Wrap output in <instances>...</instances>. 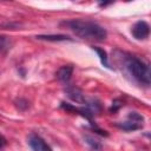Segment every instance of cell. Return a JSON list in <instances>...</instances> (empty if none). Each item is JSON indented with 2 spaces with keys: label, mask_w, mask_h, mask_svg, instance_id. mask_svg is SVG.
Here are the masks:
<instances>
[{
  "label": "cell",
  "mask_w": 151,
  "mask_h": 151,
  "mask_svg": "<svg viewBox=\"0 0 151 151\" xmlns=\"http://www.w3.org/2000/svg\"><path fill=\"white\" fill-rule=\"evenodd\" d=\"M6 144H7V140H6V138H5L2 134H0V149H1V147H4Z\"/></svg>",
  "instance_id": "16"
},
{
  "label": "cell",
  "mask_w": 151,
  "mask_h": 151,
  "mask_svg": "<svg viewBox=\"0 0 151 151\" xmlns=\"http://www.w3.org/2000/svg\"><path fill=\"white\" fill-rule=\"evenodd\" d=\"M27 140H28V145L33 151H52V149L46 144V142L35 133H31Z\"/></svg>",
  "instance_id": "4"
},
{
  "label": "cell",
  "mask_w": 151,
  "mask_h": 151,
  "mask_svg": "<svg viewBox=\"0 0 151 151\" xmlns=\"http://www.w3.org/2000/svg\"><path fill=\"white\" fill-rule=\"evenodd\" d=\"M85 140H86V143L93 149V150H97V151H99V150H101V147H103V145H101V143L98 140V139H96L94 137H91V136H85Z\"/></svg>",
  "instance_id": "10"
},
{
  "label": "cell",
  "mask_w": 151,
  "mask_h": 151,
  "mask_svg": "<svg viewBox=\"0 0 151 151\" xmlns=\"http://www.w3.org/2000/svg\"><path fill=\"white\" fill-rule=\"evenodd\" d=\"M117 126L125 130V131H133V130H138L142 127V124L134 123V122H124V123H117Z\"/></svg>",
  "instance_id": "8"
},
{
  "label": "cell",
  "mask_w": 151,
  "mask_h": 151,
  "mask_svg": "<svg viewBox=\"0 0 151 151\" xmlns=\"http://www.w3.org/2000/svg\"><path fill=\"white\" fill-rule=\"evenodd\" d=\"M5 45H6V37L0 35V51L5 47Z\"/></svg>",
  "instance_id": "15"
},
{
  "label": "cell",
  "mask_w": 151,
  "mask_h": 151,
  "mask_svg": "<svg viewBox=\"0 0 151 151\" xmlns=\"http://www.w3.org/2000/svg\"><path fill=\"white\" fill-rule=\"evenodd\" d=\"M122 105H123L122 100H119V99H114V100H113V103H112V106H111L110 111H111V112H116L119 107H122Z\"/></svg>",
  "instance_id": "14"
},
{
  "label": "cell",
  "mask_w": 151,
  "mask_h": 151,
  "mask_svg": "<svg viewBox=\"0 0 151 151\" xmlns=\"http://www.w3.org/2000/svg\"><path fill=\"white\" fill-rule=\"evenodd\" d=\"M131 32H132V35L138 40L146 39L149 37V34H150V26H149V24L146 21L140 20V21H137L133 25Z\"/></svg>",
  "instance_id": "3"
},
{
  "label": "cell",
  "mask_w": 151,
  "mask_h": 151,
  "mask_svg": "<svg viewBox=\"0 0 151 151\" xmlns=\"http://www.w3.org/2000/svg\"><path fill=\"white\" fill-rule=\"evenodd\" d=\"M73 73V67L71 65H65V66H61L58 71H57V79L63 81V83H66L71 79V76Z\"/></svg>",
  "instance_id": "6"
},
{
  "label": "cell",
  "mask_w": 151,
  "mask_h": 151,
  "mask_svg": "<svg viewBox=\"0 0 151 151\" xmlns=\"http://www.w3.org/2000/svg\"><path fill=\"white\" fill-rule=\"evenodd\" d=\"M19 27H21V24H19V22H12V21L2 22L0 25V28H2V29H18Z\"/></svg>",
  "instance_id": "11"
},
{
  "label": "cell",
  "mask_w": 151,
  "mask_h": 151,
  "mask_svg": "<svg viewBox=\"0 0 151 151\" xmlns=\"http://www.w3.org/2000/svg\"><path fill=\"white\" fill-rule=\"evenodd\" d=\"M126 67L134 79L146 85L150 84V68L142 60L136 57H130L126 60Z\"/></svg>",
  "instance_id": "2"
},
{
  "label": "cell",
  "mask_w": 151,
  "mask_h": 151,
  "mask_svg": "<svg viewBox=\"0 0 151 151\" xmlns=\"http://www.w3.org/2000/svg\"><path fill=\"white\" fill-rule=\"evenodd\" d=\"M14 103H15V106L21 111H25L28 107V101L26 99H24V98H17Z\"/></svg>",
  "instance_id": "12"
},
{
  "label": "cell",
  "mask_w": 151,
  "mask_h": 151,
  "mask_svg": "<svg viewBox=\"0 0 151 151\" xmlns=\"http://www.w3.org/2000/svg\"><path fill=\"white\" fill-rule=\"evenodd\" d=\"M65 92L67 94V97L76 101V103H79V104H86L87 99L85 98V94L83 93V91L76 86H68L65 88Z\"/></svg>",
  "instance_id": "5"
},
{
  "label": "cell",
  "mask_w": 151,
  "mask_h": 151,
  "mask_svg": "<svg viewBox=\"0 0 151 151\" xmlns=\"http://www.w3.org/2000/svg\"><path fill=\"white\" fill-rule=\"evenodd\" d=\"M61 25L66 26L68 29H71L76 35L83 38V39H91L97 41H103L107 37L106 29L93 21L81 20V19H73L63 21Z\"/></svg>",
  "instance_id": "1"
},
{
  "label": "cell",
  "mask_w": 151,
  "mask_h": 151,
  "mask_svg": "<svg viewBox=\"0 0 151 151\" xmlns=\"http://www.w3.org/2000/svg\"><path fill=\"white\" fill-rule=\"evenodd\" d=\"M127 117H129V119L131 122H134V123H138V124H140V123L144 122V117L142 114L137 113V112H130Z\"/></svg>",
  "instance_id": "13"
},
{
  "label": "cell",
  "mask_w": 151,
  "mask_h": 151,
  "mask_svg": "<svg viewBox=\"0 0 151 151\" xmlns=\"http://www.w3.org/2000/svg\"><path fill=\"white\" fill-rule=\"evenodd\" d=\"M92 48H93V51H96V53L98 54V57H99L101 64H103L104 66H106L107 68H110V65H109V63H107V54H106V52H105L103 48H99V47H96V46H93Z\"/></svg>",
  "instance_id": "9"
},
{
  "label": "cell",
  "mask_w": 151,
  "mask_h": 151,
  "mask_svg": "<svg viewBox=\"0 0 151 151\" xmlns=\"http://www.w3.org/2000/svg\"><path fill=\"white\" fill-rule=\"evenodd\" d=\"M39 40H46V41H65L71 40L68 35L65 34H45V35H37L35 37Z\"/></svg>",
  "instance_id": "7"
}]
</instances>
